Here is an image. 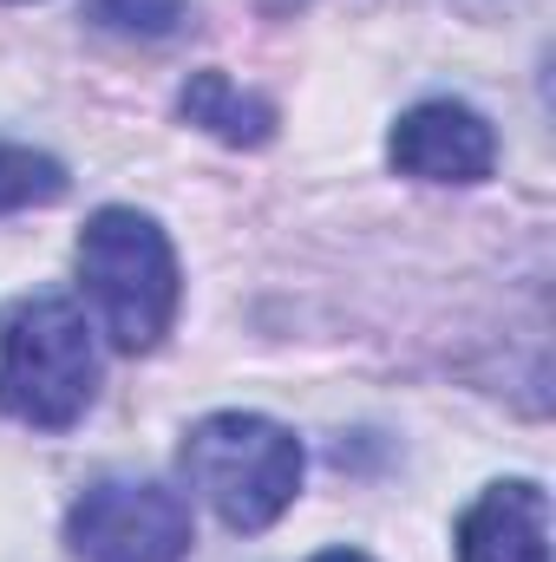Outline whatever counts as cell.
<instances>
[{
    "instance_id": "obj_6",
    "label": "cell",
    "mask_w": 556,
    "mask_h": 562,
    "mask_svg": "<svg viewBox=\"0 0 556 562\" xmlns=\"http://www.w3.org/2000/svg\"><path fill=\"white\" fill-rule=\"evenodd\" d=\"M458 562H551V497L531 477L491 484L458 517Z\"/></svg>"
},
{
    "instance_id": "obj_11",
    "label": "cell",
    "mask_w": 556,
    "mask_h": 562,
    "mask_svg": "<svg viewBox=\"0 0 556 562\" xmlns=\"http://www.w3.org/2000/svg\"><path fill=\"white\" fill-rule=\"evenodd\" d=\"M263 7H269V13H288V7H301V0H263Z\"/></svg>"
},
{
    "instance_id": "obj_10",
    "label": "cell",
    "mask_w": 556,
    "mask_h": 562,
    "mask_svg": "<svg viewBox=\"0 0 556 562\" xmlns=\"http://www.w3.org/2000/svg\"><path fill=\"white\" fill-rule=\"evenodd\" d=\"M314 562H374V557H360V550H321Z\"/></svg>"
},
{
    "instance_id": "obj_3",
    "label": "cell",
    "mask_w": 556,
    "mask_h": 562,
    "mask_svg": "<svg viewBox=\"0 0 556 562\" xmlns=\"http://www.w3.org/2000/svg\"><path fill=\"white\" fill-rule=\"evenodd\" d=\"M190 491L230 530H269L301 491V438L263 413H210L177 451Z\"/></svg>"
},
{
    "instance_id": "obj_5",
    "label": "cell",
    "mask_w": 556,
    "mask_h": 562,
    "mask_svg": "<svg viewBox=\"0 0 556 562\" xmlns=\"http://www.w3.org/2000/svg\"><path fill=\"white\" fill-rule=\"evenodd\" d=\"M387 157L400 177L419 183H485L498 164V132L458 99H425L393 125Z\"/></svg>"
},
{
    "instance_id": "obj_1",
    "label": "cell",
    "mask_w": 556,
    "mask_h": 562,
    "mask_svg": "<svg viewBox=\"0 0 556 562\" xmlns=\"http://www.w3.org/2000/svg\"><path fill=\"white\" fill-rule=\"evenodd\" d=\"M99 393V347L66 294H26L0 307V413L66 431Z\"/></svg>"
},
{
    "instance_id": "obj_2",
    "label": "cell",
    "mask_w": 556,
    "mask_h": 562,
    "mask_svg": "<svg viewBox=\"0 0 556 562\" xmlns=\"http://www.w3.org/2000/svg\"><path fill=\"white\" fill-rule=\"evenodd\" d=\"M79 281L92 294L99 327L125 353L157 347L170 334V321H177V294H184L177 256H170V236L144 210L112 203L79 229Z\"/></svg>"
},
{
    "instance_id": "obj_7",
    "label": "cell",
    "mask_w": 556,
    "mask_h": 562,
    "mask_svg": "<svg viewBox=\"0 0 556 562\" xmlns=\"http://www.w3.org/2000/svg\"><path fill=\"white\" fill-rule=\"evenodd\" d=\"M184 119L190 125H203L210 138L236 144V150H256V144L276 138V105L269 99H256V92H243L230 72H216V66H203L190 86H184Z\"/></svg>"
},
{
    "instance_id": "obj_9",
    "label": "cell",
    "mask_w": 556,
    "mask_h": 562,
    "mask_svg": "<svg viewBox=\"0 0 556 562\" xmlns=\"http://www.w3.org/2000/svg\"><path fill=\"white\" fill-rule=\"evenodd\" d=\"M86 20L112 26V33H138V40H164L184 20V0H86Z\"/></svg>"
},
{
    "instance_id": "obj_4",
    "label": "cell",
    "mask_w": 556,
    "mask_h": 562,
    "mask_svg": "<svg viewBox=\"0 0 556 562\" xmlns=\"http://www.w3.org/2000/svg\"><path fill=\"white\" fill-rule=\"evenodd\" d=\"M66 543L86 562H184L190 557V504L164 484L99 477L73 504Z\"/></svg>"
},
{
    "instance_id": "obj_8",
    "label": "cell",
    "mask_w": 556,
    "mask_h": 562,
    "mask_svg": "<svg viewBox=\"0 0 556 562\" xmlns=\"http://www.w3.org/2000/svg\"><path fill=\"white\" fill-rule=\"evenodd\" d=\"M66 196V164L26 144H0V216L33 210V203H59Z\"/></svg>"
}]
</instances>
